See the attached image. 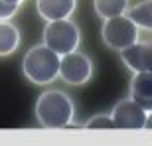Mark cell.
Returning a JSON list of instances; mask_svg holds the SVG:
<instances>
[{"label": "cell", "mask_w": 152, "mask_h": 146, "mask_svg": "<svg viewBox=\"0 0 152 146\" xmlns=\"http://www.w3.org/2000/svg\"><path fill=\"white\" fill-rule=\"evenodd\" d=\"M73 101L63 91H45L36 103V117L44 128H65L73 120Z\"/></svg>", "instance_id": "6da1fadb"}, {"label": "cell", "mask_w": 152, "mask_h": 146, "mask_svg": "<svg viewBox=\"0 0 152 146\" xmlns=\"http://www.w3.org/2000/svg\"><path fill=\"white\" fill-rule=\"evenodd\" d=\"M24 75L36 85H48L59 77V55L45 44L34 45L24 55L22 61Z\"/></svg>", "instance_id": "7a4b0ae2"}, {"label": "cell", "mask_w": 152, "mask_h": 146, "mask_svg": "<svg viewBox=\"0 0 152 146\" xmlns=\"http://www.w3.org/2000/svg\"><path fill=\"white\" fill-rule=\"evenodd\" d=\"M44 44L57 55L75 51L79 45V28L71 20H51L44 28Z\"/></svg>", "instance_id": "3957f363"}, {"label": "cell", "mask_w": 152, "mask_h": 146, "mask_svg": "<svg viewBox=\"0 0 152 146\" xmlns=\"http://www.w3.org/2000/svg\"><path fill=\"white\" fill-rule=\"evenodd\" d=\"M101 36H103V42L111 50L121 51L124 47L132 45L134 42H138V26L126 14H121V16H113L109 20H105Z\"/></svg>", "instance_id": "277c9868"}, {"label": "cell", "mask_w": 152, "mask_h": 146, "mask_svg": "<svg viewBox=\"0 0 152 146\" xmlns=\"http://www.w3.org/2000/svg\"><path fill=\"white\" fill-rule=\"evenodd\" d=\"M93 63L85 53L69 51L59 55V77L69 85H83L91 79Z\"/></svg>", "instance_id": "5b68a950"}, {"label": "cell", "mask_w": 152, "mask_h": 146, "mask_svg": "<svg viewBox=\"0 0 152 146\" xmlns=\"http://www.w3.org/2000/svg\"><path fill=\"white\" fill-rule=\"evenodd\" d=\"M111 118H113L115 128L121 130H144L146 128V118L148 112L134 103L132 99H123L115 105L113 112H111Z\"/></svg>", "instance_id": "8992f818"}, {"label": "cell", "mask_w": 152, "mask_h": 146, "mask_svg": "<svg viewBox=\"0 0 152 146\" xmlns=\"http://www.w3.org/2000/svg\"><path fill=\"white\" fill-rule=\"evenodd\" d=\"M121 59L132 73L152 71V39L150 42H134L132 45L121 50Z\"/></svg>", "instance_id": "52a82bcc"}, {"label": "cell", "mask_w": 152, "mask_h": 146, "mask_svg": "<svg viewBox=\"0 0 152 146\" xmlns=\"http://www.w3.org/2000/svg\"><path fill=\"white\" fill-rule=\"evenodd\" d=\"M130 99L152 112V71H136L130 79Z\"/></svg>", "instance_id": "ba28073f"}, {"label": "cell", "mask_w": 152, "mask_h": 146, "mask_svg": "<svg viewBox=\"0 0 152 146\" xmlns=\"http://www.w3.org/2000/svg\"><path fill=\"white\" fill-rule=\"evenodd\" d=\"M77 0H36L39 16L51 22V20H65L73 14Z\"/></svg>", "instance_id": "9c48e42d"}, {"label": "cell", "mask_w": 152, "mask_h": 146, "mask_svg": "<svg viewBox=\"0 0 152 146\" xmlns=\"http://www.w3.org/2000/svg\"><path fill=\"white\" fill-rule=\"evenodd\" d=\"M20 45V32L8 20H0V55H10Z\"/></svg>", "instance_id": "30bf717a"}, {"label": "cell", "mask_w": 152, "mask_h": 146, "mask_svg": "<svg viewBox=\"0 0 152 146\" xmlns=\"http://www.w3.org/2000/svg\"><path fill=\"white\" fill-rule=\"evenodd\" d=\"M124 14H126V16H129L138 28L150 30V32H152V8H150V2H148V0H144V2H140V4H136V6H132V8H126Z\"/></svg>", "instance_id": "8fae6325"}, {"label": "cell", "mask_w": 152, "mask_h": 146, "mask_svg": "<svg viewBox=\"0 0 152 146\" xmlns=\"http://www.w3.org/2000/svg\"><path fill=\"white\" fill-rule=\"evenodd\" d=\"M95 12L99 14V18L109 20L113 16H121L129 8V0H95Z\"/></svg>", "instance_id": "7c38bea8"}, {"label": "cell", "mask_w": 152, "mask_h": 146, "mask_svg": "<svg viewBox=\"0 0 152 146\" xmlns=\"http://www.w3.org/2000/svg\"><path fill=\"white\" fill-rule=\"evenodd\" d=\"M85 126H87V128H115L111 115H97V117H93L91 120H87Z\"/></svg>", "instance_id": "4fadbf2b"}, {"label": "cell", "mask_w": 152, "mask_h": 146, "mask_svg": "<svg viewBox=\"0 0 152 146\" xmlns=\"http://www.w3.org/2000/svg\"><path fill=\"white\" fill-rule=\"evenodd\" d=\"M16 12H18L16 4H10L6 0H0V20H10Z\"/></svg>", "instance_id": "5bb4252c"}, {"label": "cell", "mask_w": 152, "mask_h": 146, "mask_svg": "<svg viewBox=\"0 0 152 146\" xmlns=\"http://www.w3.org/2000/svg\"><path fill=\"white\" fill-rule=\"evenodd\" d=\"M6 2H10V4H16V6H20L24 2V0H6Z\"/></svg>", "instance_id": "9a60e30c"}, {"label": "cell", "mask_w": 152, "mask_h": 146, "mask_svg": "<svg viewBox=\"0 0 152 146\" xmlns=\"http://www.w3.org/2000/svg\"><path fill=\"white\" fill-rule=\"evenodd\" d=\"M148 2H150V8H152V0H148Z\"/></svg>", "instance_id": "2e32d148"}]
</instances>
